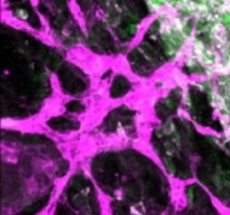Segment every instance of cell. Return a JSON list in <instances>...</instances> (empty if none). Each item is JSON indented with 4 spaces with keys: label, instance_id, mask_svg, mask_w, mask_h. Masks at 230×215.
Instances as JSON below:
<instances>
[{
    "label": "cell",
    "instance_id": "cell-1",
    "mask_svg": "<svg viewBox=\"0 0 230 215\" xmlns=\"http://www.w3.org/2000/svg\"><path fill=\"white\" fill-rule=\"evenodd\" d=\"M15 15L16 17L18 18V19H27L28 18V12H27V10L24 9V8H18V9L15 10Z\"/></svg>",
    "mask_w": 230,
    "mask_h": 215
}]
</instances>
